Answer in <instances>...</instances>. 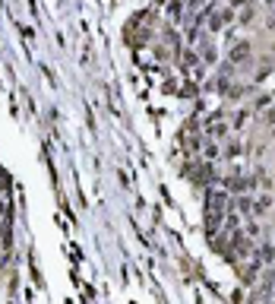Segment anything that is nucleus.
Wrapping results in <instances>:
<instances>
[{"instance_id": "obj_1", "label": "nucleus", "mask_w": 275, "mask_h": 304, "mask_svg": "<svg viewBox=\"0 0 275 304\" xmlns=\"http://www.w3.org/2000/svg\"><path fill=\"white\" fill-rule=\"evenodd\" d=\"M247 57H250V45H247V42H237V45H234V48H231V54H228V64H244V60Z\"/></svg>"}, {"instance_id": "obj_2", "label": "nucleus", "mask_w": 275, "mask_h": 304, "mask_svg": "<svg viewBox=\"0 0 275 304\" xmlns=\"http://www.w3.org/2000/svg\"><path fill=\"white\" fill-rule=\"evenodd\" d=\"M234 209L244 212V215H253V197H237L234 200Z\"/></svg>"}, {"instance_id": "obj_3", "label": "nucleus", "mask_w": 275, "mask_h": 304, "mask_svg": "<svg viewBox=\"0 0 275 304\" xmlns=\"http://www.w3.org/2000/svg\"><path fill=\"white\" fill-rule=\"evenodd\" d=\"M253 19H256V10H253V6H250V3H247V6H244V10H240V16H237V23H240V25H250V23H253Z\"/></svg>"}, {"instance_id": "obj_4", "label": "nucleus", "mask_w": 275, "mask_h": 304, "mask_svg": "<svg viewBox=\"0 0 275 304\" xmlns=\"http://www.w3.org/2000/svg\"><path fill=\"white\" fill-rule=\"evenodd\" d=\"M231 6H247V0H231Z\"/></svg>"}, {"instance_id": "obj_5", "label": "nucleus", "mask_w": 275, "mask_h": 304, "mask_svg": "<svg viewBox=\"0 0 275 304\" xmlns=\"http://www.w3.org/2000/svg\"><path fill=\"white\" fill-rule=\"evenodd\" d=\"M272 98H275V92H272Z\"/></svg>"}]
</instances>
